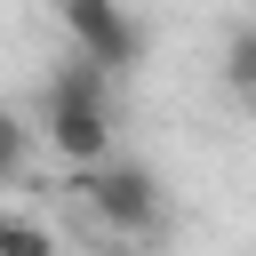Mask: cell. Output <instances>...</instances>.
I'll list each match as a JSON object with an SVG mask.
<instances>
[{
	"label": "cell",
	"mask_w": 256,
	"mask_h": 256,
	"mask_svg": "<svg viewBox=\"0 0 256 256\" xmlns=\"http://www.w3.org/2000/svg\"><path fill=\"white\" fill-rule=\"evenodd\" d=\"M112 64H96L88 48H72V64H56L48 72V88H40V144L56 152V168H96V160H112L120 144H112Z\"/></svg>",
	"instance_id": "6da1fadb"
},
{
	"label": "cell",
	"mask_w": 256,
	"mask_h": 256,
	"mask_svg": "<svg viewBox=\"0 0 256 256\" xmlns=\"http://www.w3.org/2000/svg\"><path fill=\"white\" fill-rule=\"evenodd\" d=\"M64 192L96 224V240H152L160 216H168V184L144 160H120V152L96 160V168H64Z\"/></svg>",
	"instance_id": "7a4b0ae2"
},
{
	"label": "cell",
	"mask_w": 256,
	"mask_h": 256,
	"mask_svg": "<svg viewBox=\"0 0 256 256\" xmlns=\"http://www.w3.org/2000/svg\"><path fill=\"white\" fill-rule=\"evenodd\" d=\"M56 24H64L72 48H88L96 64H112L120 80L144 64V24H136L120 0H56Z\"/></svg>",
	"instance_id": "3957f363"
},
{
	"label": "cell",
	"mask_w": 256,
	"mask_h": 256,
	"mask_svg": "<svg viewBox=\"0 0 256 256\" xmlns=\"http://www.w3.org/2000/svg\"><path fill=\"white\" fill-rule=\"evenodd\" d=\"M224 88H232L240 104H256V24H240V32L224 40Z\"/></svg>",
	"instance_id": "277c9868"
},
{
	"label": "cell",
	"mask_w": 256,
	"mask_h": 256,
	"mask_svg": "<svg viewBox=\"0 0 256 256\" xmlns=\"http://www.w3.org/2000/svg\"><path fill=\"white\" fill-rule=\"evenodd\" d=\"M0 248H24V256H56V232L48 224H32V216H0Z\"/></svg>",
	"instance_id": "5b68a950"
},
{
	"label": "cell",
	"mask_w": 256,
	"mask_h": 256,
	"mask_svg": "<svg viewBox=\"0 0 256 256\" xmlns=\"http://www.w3.org/2000/svg\"><path fill=\"white\" fill-rule=\"evenodd\" d=\"M248 112H256V104H248Z\"/></svg>",
	"instance_id": "8992f818"
}]
</instances>
